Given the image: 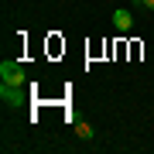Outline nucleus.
<instances>
[{
	"label": "nucleus",
	"mask_w": 154,
	"mask_h": 154,
	"mask_svg": "<svg viewBox=\"0 0 154 154\" xmlns=\"http://www.w3.org/2000/svg\"><path fill=\"white\" fill-rule=\"evenodd\" d=\"M0 82H7V86H28V72H24L21 62H0Z\"/></svg>",
	"instance_id": "nucleus-1"
},
{
	"label": "nucleus",
	"mask_w": 154,
	"mask_h": 154,
	"mask_svg": "<svg viewBox=\"0 0 154 154\" xmlns=\"http://www.w3.org/2000/svg\"><path fill=\"white\" fill-rule=\"evenodd\" d=\"M0 99H4L7 106H24V103H28V93H24V86H7V82H0Z\"/></svg>",
	"instance_id": "nucleus-2"
},
{
	"label": "nucleus",
	"mask_w": 154,
	"mask_h": 154,
	"mask_svg": "<svg viewBox=\"0 0 154 154\" xmlns=\"http://www.w3.org/2000/svg\"><path fill=\"white\" fill-rule=\"evenodd\" d=\"M113 28L116 31H130L134 28V14L123 11V7H116V11H113Z\"/></svg>",
	"instance_id": "nucleus-3"
},
{
	"label": "nucleus",
	"mask_w": 154,
	"mask_h": 154,
	"mask_svg": "<svg viewBox=\"0 0 154 154\" xmlns=\"http://www.w3.org/2000/svg\"><path fill=\"white\" fill-rule=\"evenodd\" d=\"M75 137H82V140L89 137V140H93V137H96V130H93V123H86V120H79V123H75Z\"/></svg>",
	"instance_id": "nucleus-4"
},
{
	"label": "nucleus",
	"mask_w": 154,
	"mask_h": 154,
	"mask_svg": "<svg viewBox=\"0 0 154 154\" xmlns=\"http://www.w3.org/2000/svg\"><path fill=\"white\" fill-rule=\"evenodd\" d=\"M140 7H147V11H154V0H137Z\"/></svg>",
	"instance_id": "nucleus-5"
}]
</instances>
